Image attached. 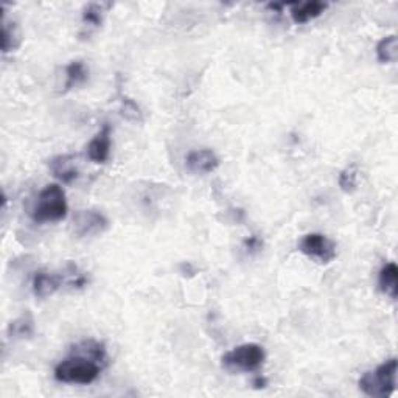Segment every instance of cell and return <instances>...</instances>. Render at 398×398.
<instances>
[{
    "instance_id": "ffe728a7",
    "label": "cell",
    "mask_w": 398,
    "mask_h": 398,
    "mask_svg": "<svg viewBox=\"0 0 398 398\" xmlns=\"http://www.w3.org/2000/svg\"><path fill=\"white\" fill-rule=\"evenodd\" d=\"M245 246H246V249L249 250V252H252V250H257V249L262 248V241L257 237H250V238H248L245 241Z\"/></svg>"
},
{
    "instance_id": "277c9868",
    "label": "cell",
    "mask_w": 398,
    "mask_h": 398,
    "mask_svg": "<svg viewBox=\"0 0 398 398\" xmlns=\"http://www.w3.org/2000/svg\"><path fill=\"white\" fill-rule=\"evenodd\" d=\"M264 359H267V352L262 345L248 342L224 353L221 358V366L232 373L255 372L264 364Z\"/></svg>"
},
{
    "instance_id": "3957f363",
    "label": "cell",
    "mask_w": 398,
    "mask_h": 398,
    "mask_svg": "<svg viewBox=\"0 0 398 398\" xmlns=\"http://www.w3.org/2000/svg\"><path fill=\"white\" fill-rule=\"evenodd\" d=\"M359 389L368 397H390L397 389V359L390 358L378 366L375 371L366 372L359 378Z\"/></svg>"
},
{
    "instance_id": "30bf717a",
    "label": "cell",
    "mask_w": 398,
    "mask_h": 398,
    "mask_svg": "<svg viewBox=\"0 0 398 398\" xmlns=\"http://www.w3.org/2000/svg\"><path fill=\"white\" fill-rule=\"evenodd\" d=\"M50 169L58 181H61L63 184H72L78 178L77 156H73V154H64V156L51 159Z\"/></svg>"
},
{
    "instance_id": "e0dca14e",
    "label": "cell",
    "mask_w": 398,
    "mask_h": 398,
    "mask_svg": "<svg viewBox=\"0 0 398 398\" xmlns=\"http://www.w3.org/2000/svg\"><path fill=\"white\" fill-rule=\"evenodd\" d=\"M103 16H105V5L89 4L83 10V24L87 28H98L103 24Z\"/></svg>"
},
{
    "instance_id": "8fae6325",
    "label": "cell",
    "mask_w": 398,
    "mask_h": 398,
    "mask_svg": "<svg viewBox=\"0 0 398 398\" xmlns=\"http://www.w3.org/2000/svg\"><path fill=\"white\" fill-rule=\"evenodd\" d=\"M327 8H328L327 4L319 2V0H313V2L291 5L290 14L296 24H307V22L319 18Z\"/></svg>"
},
{
    "instance_id": "5bb4252c",
    "label": "cell",
    "mask_w": 398,
    "mask_h": 398,
    "mask_svg": "<svg viewBox=\"0 0 398 398\" xmlns=\"http://www.w3.org/2000/svg\"><path fill=\"white\" fill-rule=\"evenodd\" d=\"M89 72L86 69V64L83 61H72L68 68H65V83L63 92H68L73 87L83 84L87 79Z\"/></svg>"
},
{
    "instance_id": "6da1fadb",
    "label": "cell",
    "mask_w": 398,
    "mask_h": 398,
    "mask_svg": "<svg viewBox=\"0 0 398 398\" xmlns=\"http://www.w3.org/2000/svg\"><path fill=\"white\" fill-rule=\"evenodd\" d=\"M106 363L105 344L87 339L73 345L70 357L55 367V378L68 385H91L100 377Z\"/></svg>"
},
{
    "instance_id": "7a4b0ae2",
    "label": "cell",
    "mask_w": 398,
    "mask_h": 398,
    "mask_svg": "<svg viewBox=\"0 0 398 398\" xmlns=\"http://www.w3.org/2000/svg\"><path fill=\"white\" fill-rule=\"evenodd\" d=\"M68 210L69 205L63 187L58 184H49L38 195L32 217L36 223H58L68 217Z\"/></svg>"
},
{
    "instance_id": "2e32d148",
    "label": "cell",
    "mask_w": 398,
    "mask_h": 398,
    "mask_svg": "<svg viewBox=\"0 0 398 398\" xmlns=\"http://www.w3.org/2000/svg\"><path fill=\"white\" fill-rule=\"evenodd\" d=\"M34 331V322L30 314L20 316L19 319L13 321L8 327V336L11 339L30 338Z\"/></svg>"
},
{
    "instance_id": "9c48e42d",
    "label": "cell",
    "mask_w": 398,
    "mask_h": 398,
    "mask_svg": "<svg viewBox=\"0 0 398 398\" xmlns=\"http://www.w3.org/2000/svg\"><path fill=\"white\" fill-rule=\"evenodd\" d=\"M64 283V274H56V272L39 271L33 277V293L36 297L46 299L53 296V294L61 288Z\"/></svg>"
},
{
    "instance_id": "7c38bea8",
    "label": "cell",
    "mask_w": 398,
    "mask_h": 398,
    "mask_svg": "<svg viewBox=\"0 0 398 398\" xmlns=\"http://www.w3.org/2000/svg\"><path fill=\"white\" fill-rule=\"evenodd\" d=\"M378 288L383 294H386L390 299H397L398 296V268L394 262H390L381 268L378 276Z\"/></svg>"
},
{
    "instance_id": "44dd1931",
    "label": "cell",
    "mask_w": 398,
    "mask_h": 398,
    "mask_svg": "<svg viewBox=\"0 0 398 398\" xmlns=\"http://www.w3.org/2000/svg\"><path fill=\"white\" fill-rule=\"evenodd\" d=\"M268 385V381H267V378H263V377H257L255 380H254V386L255 387H264Z\"/></svg>"
},
{
    "instance_id": "ba28073f",
    "label": "cell",
    "mask_w": 398,
    "mask_h": 398,
    "mask_svg": "<svg viewBox=\"0 0 398 398\" xmlns=\"http://www.w3.org/2000/svg\"><path fill=\"white\" fill-rule=\"evenodd\" d=\"M113 129L108 123L103 124V128L97 132L89 145H87V158H89L95 164H105L110 156V146H113Z\"/></svg>"
},
{
    "instance_id": "4fadbf2b",
    "label": "cell",
    "mask_w": 398,
    "mask_h": 398,
    "mask_svg": "<svg viewBox=\"0 0 398 398\" xmlns=\"http://www.w3.org/2000/svg\"><path fill=\"white\" fill-rule=\"evenodd\" d=\"M22 44V33L16 22H8L4 19L2 22V50L4 53L18 50Z\"/></svg>"
},
{
    "instance_id": "ac0fdd59",
    "label": "cell",
    "mask_w": 398,
    "mask_h": 398,
    "mask_svg": "<svg viewBox=\"0 0 398 398\" xmlns=\"http://www.w3.org/2000/svg\"><path fill=\"white\" fill-rule=\"evenodd\" d=\"M338 184L345 193H352L358 187V168L357 165H350L347 168H344L341 173H339Z\"/></svg>"
},
{
    "instance_id": "d6986e66",
    "label": "cell",
    "mask_w": 398,
    "mask_h": 398,
    "mask_svg": "<svg viewBox=\"0 0 398 398\" xmlns=\"http://www.w3.org/2000/svg\"><path fill=\"white\" fill-rule=\"evenodd\" d=\"M122 114L123 117H127L128 120L143 122L142 110H140V108L137 106V103L128 97H123V95H122Z\"/></svg>"
},
{
    "instance_id": "52a82bcc",
    "label": "cell",
    "mask_w": 398,
    "mask_h": 398,
    "mask_svg": "<svg viewBox=\"0 0 398 398\" xmlns=\"http://www.w3.org/2000/svg\"><path fill=\"white\" fill-rule=\"evenodd\" d=\"M186 167L190 173L209 174L219 167V159L213 150L203 148L190 151L186 158Z\"/></svg>"
},
{
    "instance_id": "8992f818",
    "label": "cell",
    "mask_w": 398,
    "mask_h": 398,
    "mask_svg": "<svg viewBox=\"0 0 398 398\" xmlns=\"http://www.w3.org/2000/svg\"><path fill=\"white\" fill-rule=\"evenodd\" d=\"M109 227L108 218L98 210H81L73 217V232L79 238L94 237Z\"/></svg>"
},
{
    "instance_id": "9a60e30c",
    "label": "cell",
    "mask_w": 398,
    "mask_h": 398,
    "mask_svg": "<svg viewBox=\"0 0 398 398\" xmlns=\"http://www.w3.org/2000/svg\"><path fill=\"white\" fill-rule=\"evenodd\" d=\"M377 58L381 64L395 63L398 58V39L395 34L383 38L377 46Z\"/></svg>"
},
{
    "instance_id": "5b68a950",
    "label": "cell",
    "mask_w": 398,
    "mask_h": 398,
    "mask_svg": "<svg viewBox=\"0 0 398 398\" xmlns=\"http://www.w3.org/2000/svg\"><path fill=\"white\" fill-rule=\"evenodd\" d=\"M299 250L318 263H330L336 257V245L323 233H307L299 243Z\"/></svg>"
}]
</instances>
